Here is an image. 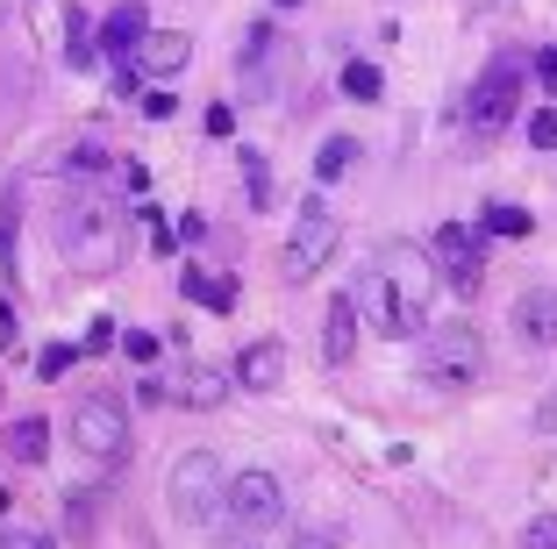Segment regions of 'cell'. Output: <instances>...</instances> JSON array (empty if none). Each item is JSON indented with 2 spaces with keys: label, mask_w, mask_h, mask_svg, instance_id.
<instances>
[{
  "label": "cell",
  "mask_w": 557,
  "mask_h": 549,
  "mask_svg": "<svg viewBox=\"0 0 557 549\" xmlns=\"http://www.w3.org/2000/svg\"><path fill=\"white\" fill-rule=\"evenodd\" d=\"M443 272H436V250H414V242H386L358 278V308L379 336H429V300H436Z\"/></svg>",
  "instance_id": "6da1fadb"
},
{
  "label": "cell",
  "mask_w": 557,
  "mask_h": 549,
  "mask_svg": "<svg viewBox=\"0 0 557 549\" xmlns=\"http://www.w3.org/2000/svg\"><path fill=\"white\" fill-rule=\"evenodd\" d=\"M58 250H65L79 272H115L122 264V214L100 208V200H72L58 214Z\"/></svg>",
  "instance_id": "7a4b0ae2"
},
{
  "label": "cell",
  "mask_w": 557,
  "mask_h": 549,
  "mask_svg": "<svg viewBox=\"0 0 557 549\" xmlns=\"http://www.w3.org/2000/svg\"><path fill=\"white\" fill-rule=\"evenodd\" d=\"M422 378L436 392H465L486 378V342H479L472 322H436L422 336Z\"/></svg>",
  "instance_id": "3957f363"
},
{
  "label": "cell",
  "mask_w": 557,
  "mask_h": 549,
  "mask_svg": "<svg viewBox=\"0 0 557 549\" xmlns=\"http://www.w3.org/2000/svg\"><path fill=\"white\" fill-rule=\"evenodd\" d=\"M522 79H529V58H522V50H500V58L479 72L472 100H465V122H472L479 144H486V136H500L515 122V108H522Z\"/></svg>",
  "instance_id": "277c9868"
},
{
  "label": "cell",
  "mask_w": 557,
  "mask_h": 549,
  "mask_svg": "<svg viewBox=\"0 0 557 549\" xmlns=\"http://www.w3.org/2000/svg\"><path fill=\"white\" fill-rule=\"evenodd\" d=\"M222 500H230V471H222V457L214 450H186L180 464H172V514L180 521H214Z\"/></svg>",
  "instance_id": "5b68a950"
},
{
  "label": "cell",
  "mask_w": 557,
  "mask_h": 549,
  "mask_svg": "<svg viewBox=\"0 0 557 549\" xmlns=\"http://www.w3.org/2000/svg\"><path fill=\"white\" fill-rule=\"evenodd\" d=\"M72 450H86L94 464H122L129 457V407L108 392H86L72 407Z\"/></svg>",
  "instance_id": "8992f818"
},
{
  "label": "cell",
  "mask_w": 557,
  "mask_h": 549,
  "mask_svg": "<svg viewBox=\"0 0 557 549\" xmlns=\"http://www.w3.org/2000/svg\"><path fill=\"white\" fill-rule=\"evenodd\" d=\"M222 521H230L236 535H264V528H278V521H286V485H278L272 471H244V478H230Z\"/></svg>",
  "instance_id": "52a82bcc"
},
{
  "label": "cell",
  "mask_w": 557,
  "mask_h": 549,
  "mask_svg": "<svg viewBox=\"0 0 557 549\" xmlns=\"http://www.w3.org/2000/svg\"><path fill=\"white\" fill-rule=\"evenodd\" d=\"M336 242H344V222L329 214V200H308L300 208V222H294V236H286V278H314L329 258H336Z\"/></svg>",
  "instance_id": "ba28073f"
},
{
  "label": "cell",
  "mask_w": 557,
  "mask_h": 549,
  "mask_svg": "<svg viewBox=\"0 0 557 549\" xmlns=\"http://www.w3.org/2000/svg\"><path fill=\"white\" fill-rule=\"evenodd\" d=\"M429 250H436V272H443V286H450V292H465V300H472V292L486 286V242H479L465 222H443Z\"/></svg>",
  "instance_id": "9c48e42d"
},
{
  "label": "cell",
  "mask_w": 557,
  "mask_h": 549,
  "mask_svg": "<svg viewBox=\"0 0 557 549\" xmlns=\"http://www.w3.org/2000/svg\"><path fill=\"white\" fill-rule=\"evenodd\" d=\"M236 72H244V100H272V86H278V29L272 22H250L244 29Z\"/></svg>",
  "instance_id": "30bf717a"
},
{
  "label": "cell",
  "mask_w": 557,
  "mask_h": 549,
  "mask_svg": "<svg viewBox=\"0 0 557 549\" xmlns=\"http://www.w3.org/2000/svg\"><path fill=\"white\" fill-rule=\"evenodd\" d=\"M144 36H150L144 0H122V8H108V22H100V50H108L115 65H136V50H144Z\"/></svg>",
  "instance_id": "8fae6325"
},
{
  "label": "cell",
  "mask_w": 557,
  "mask_h": 549,
  "mask_svg": "<svg viewBox=\"0 0 557 549\" xmlns=\"http://www.w3.org/2000/svg\"><path fill=\"white\" fill-rule=\"evenodd\" d=\"M186 65H194V36L186 29H150L144 50H136V72H144V79H172V72H186Z\"/></svg>",
  "instance_id": "7c38bea8"
},
{
  "label": "cell",
  "mask_w": 557,
  "mask_h": 549,
  "mask_svg": "<svg viewBox=\"0 0 557 549\" xmlns=\"http://www.w3.org/2000/svg\"><path fill=\"white\" fill-rule=\"evenodd\" d=\"M515 328H522V342H536V350H557V286H529L522 300H515Z\"/></svg>",
  "instance_id": "4fadbf2b"
},
{
  "label": "cell",
  "mask_w": 557,
  "mask_h": 549,
  "mask_svg": "<svg viewBox=\"0 0 557 549\" xmlns=\"http://www.w3.org/2000/svg\"><path fill=\"white\" fill-rule=\"evenodd\" d=\"M350 350H358V292L329 300V314H322V357L329 364H350Z\"/></svg>",
  "instance_id": "5bb4252c"
},
{
  "label": "cell",
  "mask_w": 557,
  "mask_h": 549,
  "mask_svg": "<svg viewBox=\"0 0 557 549\" xmlns=\"http://www.w3.org/2000/svg\"><path fill=\"white\" fill-rule=\"evenodd\" d=\"M236 378H244L250 392H272L278 378H286V342H272V336H264V342H250V350L236 357Z\"/></svg>",
  "instance_id": "9a60e30c"
},
{
  "label": "cell",
  "mask_w": 557,
  "mask_h": 549,
  "mask_svg": "<svg viewBox=\"0 0 557 549\" xmlns=\"http://www.w3.org/2000/svg\"><path fill=\"white\" fill-rule=\"evenodd\" d=\"M180 292L200 300V308H214V314L236 308V286H230V278H214V272H200V264H180Z\"/></svg>",
  "instance_id": "2e32d148"
},
{
  "label": "cell",
  "mask_w": 557,
  "mask_h": 549,
  "mask_svg": "<svg viewBox=\"0 0 557 549\" xmlns=\"http://www.w3.org/2000/svg\"><path fill=\"white\" fill-rule=\"evenodd\" d=\"M8 457H15V464H44V457H50V428L36 414L8 421Z\"/></svg>",
  "instance_id": "e0dca14e"
},
{
  "label": "cell",
  "mask_w": 557,
  "mask_h": 549,
  "mask_svg": "<svg viewBox=\"0 0 557 549\" xmlns=\"http://www.w3.org/2000/svg\"><path fill=\"white\" fill-rule=\"evenodd\" d=\"M222 392H230V372H222V364H194L186 386H180V400L186 407H222Z\"/></svg>",
  "instance_id": "ac0fdd59"
},
{
  "label": "cell",
  "mask_w": 557,
  "mask_h": 549,
  "mask_svg": "<svg viewBox=\"0 0 557 549\" xmlns=\"http://www.w3.org/2000/svg\"><path fill=\"white\" fill-rule=\"evenodd\" d=\"M350 158H358V144H350V136H329V144L314 150V178H322V186H329V178H344Z\"/></svg>",
  "instance_id": "d6986e66"
},
{
  "label": "cell",
  "mask_w": 557,
  "mask_h": 549,
  "mask_svg": "<svg viewBox=\"0 0 557 549\" xmlns=\"http://www.w3.org/2000/svg\"><path fill=\"white\" fill-rule=\"evenodd\" d=\"M65 58H72V65H94V58H100V29L86 15L65 22Z\"/></svg>",
  "instance_id": "ffe728a7"
},
{
  "label": "cell",
  "mask_w": 557,
  "mask_h": 549,
  "mask_svg": "<svg viewBox=\"0 0 557 549\" xmlns=\"http://www.w3.org/2000/svg\"><path fill=\"white\" fill-rule=\"evenodd\" d=\"M486 236H529V214L515 200H486Z\"/></svg>",
  "instance_id": "44dd1931"
},
{
  "label": "cell",
  "mask_w": 557,
  "mask_h": 549,
  "mask_svg": "<svg viewBox=\"0 0 557 549\" xmlns=\"http://www.w3.org/2000/svg\"><path fill=\"white\" fill-rule=\"evenodd\" d=\"M379 86H386V79H379V65H364V58H350V65H344V100H379Z\"/></svg>",
  "instance_id": "7402d4cb"
},
{
  "label": "cell",
  "mask_w": 557,
  "mask_h": 549,
  "mask_svg": "<svg viewBox=\"0 0 557 549\" xmlns=\"http://www.w3.org/2000/svg\"><path fill=\"white\" fill-rule=\"evenodd\" d=\"M244 186H250V208H264V200H272V172H264L258 150H244Z\"/></svg>",
  "instance_id": "603a6c76"
},
{
  "label": "cell",
  "mask_w": 557,
  "mask_h": 549,
  "mask_svg": "<svg viewBox=\"0 0 557 549\" xmlns=\"http://www.w3.org/2000/svg\"><path fill=\"white\" fill-rule=\"evenodd\" d=\"M529 144H536V150H557V108H536V114H529Z\"/></svg>",
  "instance_id": "cb8c5ba5"
},
{
  "label": "cell",
  "mask_w": 557,
  "mask_h": 549,
  "mask_svg": "<svg viewBox=\"0 0 557 549\" xmlns=\"http://www.w3.org/2000/svg\"><path fill=\"white\" fill-rule=\"evenodd\" d=\"M522 549H557V514H536L522 528Z\"/></svg>",
  "instance_id": "d4e9b609"
},
{
  "label": "cell",
  "mask_w": 557,
  "mask_h": 549,
  "mask_svg": "<svg viewBox=\"0 0 557 549\" xmlns=\"http://www.w3.org/2000/svg\"><path fill=\"white\" fill-rule=\"evenodd\" d=\"M0 549H58L44 528H0Z\"/></svg>",
  "instance_id": "484cf974"
},
{
  "label": "cell",
  "mask_w": 557,
  "mask_h": 549,
  "mask_svg": "<svg viewBox=\"0 0 557 549\" xmlns=\"http://www.w3.org/2000/svg\"><path fill=\"white\" fill-rule=\"evenodd\" d=\"M122 357H136V364H150V357H158V336H150V328H129V336H122Z\"/></svg>",
  "instance_id": "4316f807"
},
{
  "label": "cell",
  "mask_w": 557,
  "mask_h": 549,
  "mask_svg": "<svg viewBox=\"0 0 557 549\" xmlns=\"http://www.w3.org/2000/svg\"><path fill=\"white\" fill-rule=\"evenodd\" d=\"M36 372H44V378H65L72 372V350H65V342H50V350L36 357Z\"/></svg>",
  "instance_id": "83f0119b"
},
{
  "label": "cell",
  "mask_w": 557,
  "mask_h": 549,
  "mask_svg": "<svg viewBox=\"0 0 557 549\" xmlns=\"http://www.w3.org/2000/svg\"><path fill=\"white\" fill-rule=\"evenodd\" d=\"M208 136H236V108H230V100H214V108H208Z\"/></svg>",
  "instance_id": "f1b7e54d"
},
{
  "label": "cell",
  "mask_w": 557,
  "mask_h": 549,
  "mask_svg": "<svg viewBox=\"0 0 557 549\" xmlns=\"http://www.w3.org/2000/svg\"><path fill=\"white\" fill-rule=\"evenodd\" d=\"M536 436H557V386L536 400Z\"/></svg>",
  "instance_id": "f546056e"
},
{
  "label": "cell",
  "mask_w": 557,
  "mask_h": 549,
  "mask_svg": "<svg viewBox=\"0 0 557 549\" xmlns=\"http://www.w3.org/2000/svg\"><path fill=\"white\" fill-rule=\"evenodd\" d=\"M144 114H150V122H172V114H180V100H172V93H144Z\"/></svg>",
  "instance_id": "4dcf8cb0"
},
{
  "label": "cell",
  "mask_w": 557,
  "mask_h": 549,
  "mask_svg": "<svg viewBox=\"0 0 557 549\" xmlns=\"http://www.w3.org/2000/svg\"><path fill=\"white\" fill-rule=\"evenodd\" d=\"M65 164H72V172H100V164H108V158H100V144H79V150H72Z\"/></svg>",
  "instance_id": "1f68e13d"
},
{
  "label": "cell",
  "mask_w": 557,
  "mask_h": 549,
  "mask_svg": "<svg viewBox=\"0 0 557 549\" xmlns=\"http://www.w3.org/2000/svg\"><path fill=\"white\" fill-rule=\"evenodd\" d=\"M536 79L557 93V43H550V50H536Z\"/></svg>",
  "instance_id": "d6a6232c"
},
{
  "label": "cell",
  "mask_w": 557,
  "mask_h": 549,
  "mask_svg": "<svg viewBox=\"0 0 557 549\" xmlns=\"http://www.w3.org/2000/svg\"><path fill=\"white\" fill-rule=\"evenodd\" d=\"M294 549H336V535H322V528H308V535H294Z\"/></svg>",
  "instance_id": "836d02e7"
},
{
  "label": "cell",
  "mask_w": 557,
  "mask_h": 549,
  "mask_svg": "<svg viewBox=\"0 0 557 549\" xmlns=\"http://www.w3.org/2000/svg\"><path fill=\"white\" fill-rule=\"evenodd\" d=\"M15 336H22V322H15V308L0 300V342H15Z\"/></svg>",
  "instance_id": "e575fe53"
},
{
  "label": "cell",
  "mask_w": 557,
  "mask_h": 549,
  "mask_svg": "<svg viewBox=\"0 0 557 549\" xmlns=\"http://www.w3.org/2000/svg\"><path fill=\"white\" fill-rule=\"evenodd\" d=\"M272 8H300V0H272Z\"/></svg>",
  "instance_id": "d590c367"
}]
</instances>
